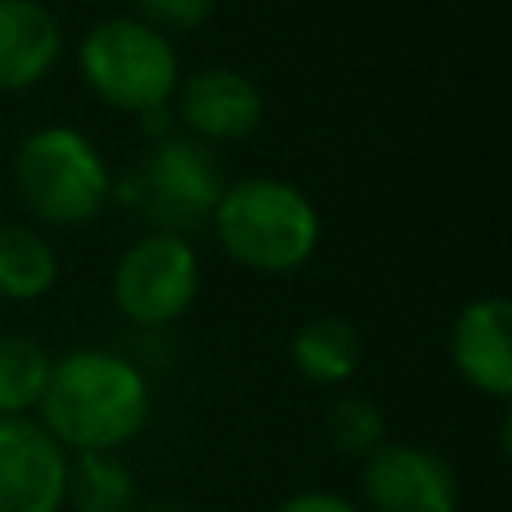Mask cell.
I'll return each mask as SVG.
<instances>
[{"label":"cell","mask_w":512,"mask_h":512,"mask_svg":"<svg viewBox=\"0 0 512 512\" xmlns=\"http://www.w3.org/2000/svg\"><path fill=\"white\" fill-rule=\"evenodd\" d=\"M152 392L144 372L104 348H76L52 360L40 396V424L64 452H116L148 424Z\"/></svg>","instance_id":"1"},{"label":"cell","mask_w":512,"mask_h":512,"mask_svg":"<svg viewBox=\"0 0 512 512\" xmlns=\"http://www.w3.org/2000/svg\"><path fill=\"white\" fill-rule=\"evenodd\" d=\"M208 228L228 260L260 276H288L304 268L320 244L316 204L280 176L228 180Z\"/></svg>","instance_id":"2"},{"label":"cell","mask_w":512,"mask_h":512,"mask_svg":"<svg viewBox=\"0 0 512 512\" xmlns=\"http://www.w3.org/2000/svg\"><path fill=\"white\" fill-rule=\"evenodd\" d=\"M20 204L52 228H80L96 220L112 196V172L100 148L72 124H44L28 132L12 160Z\"/></svg>","instance_id":"3"},{"label":"cell","mask_w":512,"mask_h":512,"mask_svg":"<svg viewBox=\"0 0 512 512\" xmlns=\"http://www.w3.org/2000/svg\"><path fill=\"white\" fill-rule=\"evenodd\" d=\"M224 164L216 148L172 132L152 140V148L124 172L120 200L152 224V232L184 236L212 224V212L224 196Z\"/></svg>","instance_id":"4"},{"label":"cell","mask_w":512,"mask_h":512,"mask_svg":"<svg viewBox=\"0 0 512 512\" xmlns=\"http://www.w3.org/2000/svg\"><path fill=\"white\" fill-rule=\"evenodd\" d=\"M76 64L96 100L132 116L164 108L180 84V56L172 40L136 16H108L88 28L76 48Z\"/></svg>","instance_id":"5"},{"label":"cell","mask_w":512,"mask_h":512,"mask_svg":"<svg viewBox=\"0 0 512 512\" xmlns=\"http://www.w3.org/2000/svg\"><path fill=\"white\" fill-rule=\"evenodd\" d=\"M200 292V260L192 240L172 232H148L128 244L112 272L116 308L140 328H164L180 320Z\"/></svg>","instance_id":"6"},{"label":"cell","mask_w":512,"mask_h":512,"mask_svg":"<svg viewBox=\"0 0 512 512\" xmlns=\"http://www.w3.org/2000/svg\"><path fill=\"white\" fill-rule=\"evenodd\" d=\"M360 492L372 512H456L460 480L456 468L420 444H380L364 456Z\"/></svg>","instance_id":"7"},{"label":"cell","mask_w":512,"mask_h":512,"mask_svg":"<svg viewBox=\"0 0 512 512\" xmlns=\"http://www.w3.org/2000/svg\"><path fill=\"white\" fill-rule=\"evenodd\" d=\"M176 124L184 136L200 144H232L260 128L264 120V92L260 84L240 68H196L192 76H180L176 92Z\"/></svg>","instance_id":"8"},{"label":"cell","mask_w":512,"mask_h":512,"mask_svg":"<svg viewBox=\"0 0 512 512\" xmlns=\"http://www.w3.org/2000/svg\"><path fill=\"white\" fill-rule=\"evenodd\" d=\"M68 452L32 416H0V512H60Z\"/></svg>","instance_id":"9"},{"label":"cell","mask_w":512,"mask_h":512,"mask_svg":"<svg viewBox=\"0 0 512 512\" xmlns=\"http://www.w3.org/2000/svg\"><path fill=\"white\" fill-rule=\"evenodd\" d=\"M452 364L460 380L492 400L512 396V304L508 296H476L468 300L448 336Z\"/></svg>","instance_id":"10"},{"label":"cell","mask_w":512,"mask_h":512,"mask_svg":"<svg viewBox=\"0 0 512 512\" xmlns=\"http://www.w3.org/2000/svg\"><path fill=\"white\" fill-rule=\"evenodd\" d=\"M64 52L60 20L40 0H0V92H28Z\"/></svg>","instance_id":"11"},{"label":"cell","mask_w":512,"mask_h":512,"mask_svg":"<svg viewBox=\"0 0 512 512\" xmlns=\"http://www.w3.org/2000/svg\"><path fill=\"white\" fill-rule=\"evenodd\" d=\"M292 364L308 384L336 388L348 384L360 368V332L344 316H312L292 336Z\"/></svg>","instance_id":"12"},{"label":"cell","mask_w":512,"mask_h":512,"mask_svg":"<svg viewBox=\"0 0 512 512\" xmlns=\"http://www.w3.org/2000/svg\"><path fill=\"white\" fill-rule=\"evenodd\" d=\"M72 512H136V476L116 452H76L64 476Z\"/></svg>","instance_id":"13"},{"label":"cell","mask_w":512,"mask_h":512,"mask_svg":"<svg viewBox=\"0 0 512 512\" xmlns=\"http://www.w3.org/2000/svg\"><path fill=\"white\" fill-rule=\"evenodd\" d=\"M56 276V252L36 228L0 224V300H40Z\"/></svg>","instance_id":"14"},{"label":"cell","mask_w":512,"mask_h":512,"mask_svg":"<svg viewBox=\"0 0 512 512\" xmlns=\"http://www.w3.org/2000/svg\"><path fill=\"white\" fill-rule=\"evenodd\" d=\"M52 376V352L28 332H0V416H28Z\"/></svg>","instance_id":"15"},{"label":"cell","mask_w":512,"mask_h":512,"mask_svg":"<svg viewBox=\"0 0 512 512\" xmlns=\"http://www.w3.org/2000/svg\"><path fill=\"white\" fill-rule=\"evenodd\" d=\"M384 432H388V420L380 404L360 392L336 396L324 412V436L340 456H360V460L372 456L384 444Z\"/></svg>","instance_id":"16"},{"label":"cell","mask_w":512,"mask_h":512,"mask_svg":"<svg viewBox=\"0 0 512 512\" xmlns=\"http://www.w3.org/2000/svg\"><path fill=\"white\" fill-rule=\"evenodd\" d=\"M136 4V20L168 32H192L204 28L208 16L216 12V0H132Z\"/></svg>","instance_id":"17"},{"label":"cell","mask_w":512,"mask_h":512,"mask_svg":"<svg viewBox=\"0 0 512 512\" xmlns=\"http://www.w3.org/2000/svg\"><path fill=\"white\" fill-rule=\"evenodd\" d=\"M276 512H360L348 496L340 492H328V488H308V492H296L288 496Z\"/></svg>","instance_id":"18"}]
</instances>
